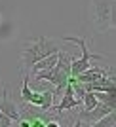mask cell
<instances>
[{
	"instance_id": "cell-1",
	"label": "cell",
	"mask_w": 116,
	"mask_h": 127,
	"mask_svg": "<svg viewBox=\"0 0 116 127\" xmlns=\"http://www.w3.org/2000/svg\"><path fill=\"white\" fill-rule=\"evenodd\" d=\"M69 78H70V63H69V57L63 53V49H59V59L52 68L34 72V82H42V80L50 82L52 85H55V93H59L67 85Z\"/></svg>"
},
{
	"instance_id": "cell-2",
	"label": "cell",
	"mask_w": 116,
	"mask_h": 127,
	"mask_svg": "<svg viewBox=\"0 0 116 127\" xmlns=\"http://www.w3.org/2000/svg\"><path fill=\"white\" fill-rule=\"evenodd\" d=\"M59 46L53 40H50V38H34L29 46H25L21 51V64L23 68H31L32 64L36 63V61H40V59L48 57V55H52V53L59 51Z\"/></svg>"
},
{
	"instance_id": "cell-3",
	"label": "cell",
	"mask_w": 116,
	"mask_h": 127,
	"mask_svg": "<svg viewBox=\"0 0 116 127\" xmlns=\"http://www.w3.org/2000/svg\"><path fill=\"white\" fill-rule=\"evenodd\" d=\"M61 38H63L65 42H72V44H76V46H80V49H82V57L70 61V76H76V74H80V72H84L86 68H90L91 59H103L101 55H95V53L88 51V46H86L84 38H76V36H61Z\"/></svg>"
},
{
	"instance_id": "cell-4",
	"label": "cell",
	"mask_w": 116,
	"mask_h": 127,
	"mask_svg": "<svg viewBox=\"0 0 116 127\" xmlns=\"http://www.w3.org/2000/svg\"><path fill=\"white\" fill-rule=\"evenodd\" d=\"M93 10H95V25L99 31L101 23L103 31H107L109 27H112V0H93Z\"/></svg>"
},
{
	"instance_id": "cell-5",
	"label": "cell",
	"mask_w": 116,
	"mask_h": 127,
	"mask_svg": "<svg viewBox=\"0 0 116 127\" xmlns=\"http://www.w3.org/2000/svg\"><path fill=\"white\" fill-rule=\"evenodd\" d=\"M63 89H65V95H63V99H61V102H59L57 106H52V108H50V110H53L55 114H59V112H63V110H74V108L80 106V99L74 97L72 84H70V82H67V85H65Z\"/></svg>"
},
{
	"instance_id": "cell-6",
	"label": "cell",
	"mask_w": 116,
	"mask_h": 127,
	"mask_svg": "<svg viewBox=\"0 0 116 127\" xmlns=\"http://www.w3.org/2000/svg\"><path fill=\"white\" fill-rule=\"evenodd\" d=\"M0 112L2 114H6V116H10L13 122H19L23 116V112L19 110V106L15 104L13 101H10V97H8V87H6V84L2 85V99H0Z\"/></svg>"
},
{
	"instance_id": "cell-7",
	"label": "cell",
	"mask_w": 116,
	"mask_h": 127,
	"mask_svg": "<svg viewBox=\"0 0 116 127\" xmlns=\"http://www.w3.org/2000/svg\"><path fill=\"white\" fill-rule=\"evenodd\" d=\"M103 76H111V70L101 68V66H90V68H86L84 72L76 74L74 80H76L78 84H91V82H97V80L103 78Z\"/></svg>"
},
{
	"instance_id": "cell-8",
	"label": "cell",
	"mask_w": 116,
	"mask_h": 127,
	"mask_svg": "<svg viewBox=\"0 0 116 127\" xmlns=\"http://www.w3.org/2000/svg\"><path fill=\"white\" fill-rule=\"evenodd\" d=\"M57 59H59V51H55V53H52V55H48V57L36 61V63L31 66V68H32V74H34V72H38V70H48V68H52L53 64L57 63Z\"/></svg>"
},
{
	"instance_id": "cell-9",
	"label": "cell",
	"mask_w": 116,
	"mask_h": 127,
	"mask_svg": "<svg viewBox=\"0 0 116 127\" xmlns=\"http://www.w3.org/2000/svg\"><path fill=\"white\" fill-rule=\"evenodd\" d=\"M11 123H15V122H13L10 116H6V114H2V112H0V127H10Z\"/></svg>"
}]
</instances>
